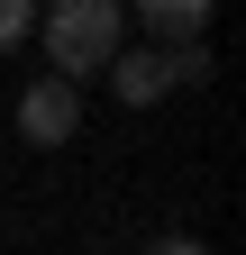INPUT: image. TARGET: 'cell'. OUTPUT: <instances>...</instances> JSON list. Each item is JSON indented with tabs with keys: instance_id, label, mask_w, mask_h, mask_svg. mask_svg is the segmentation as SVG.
Here are the masks:
<instances>
[{
	"instance_id": "obj_3",
	"label": "cell",
	"mask_w": 246,
	"mask_h": 255,
	"mask_svg": "<svg viewBox=\"0 0 246 255\" xmlns=\"http://www.w3.org/2000/svg\"><path fill=\"white\" fill-rule=\"evenodd\" d=\"M110 82H119L128 110H155L164 91H173V55H164V46H119V55H110Z\"/></svg>"
},
{
	"instance_id": "obj_5",
	"label": "cell",
	"mask_w": 246,
	"mask_h": 255,
	"mask_svg": "<svg viewBox=\"0 0 246 255\" xmlns=\"http://www.w3.org/2000/svg\"><path fill=\"white\" fill-rule=\"evenodd\" d=\"M27 27H37V0H0V46H18Z\"/></svg>"
},
{
	"instance_id": "obj_2",
	"label": "cell",
	"mask_w": 246,
	"mask_h": 255,
	"mask_svg": "<svg viewBox=\"0 0 246 255\" xmlns=\"http://www.w3.org/2000/svg\"><path fill=\"white\" fill-rule=\"evenodd\" d=\"M73 128H82V91H73V82L37 73V82L18 91V137H27V146H73Z\"/></svg>"
},
{
	"instance_id": "obj_7",
	"label": "cell",
	"mask_w": 246,
	"mask_h": 255,
	"mask_svg": "<svg viewBox=\"0 0 246 255\" xmlns=\"http://www.w3.org/2000/svg\"><path fill=\"white\" fill-rule=\"evenodd\" d=\"M146 255H210V246H201L192 228H173V237H155V246H146Z\"/></svg>"
},
{
	"instance_id": "obj_6",
	"label": "cell",
	"mask_w": 246,
	"mask_h": 255,
	"mask_svg": "<svg viewBox=\"0 0 246 255\" xmlns=\"http://www.w3.org/2000/svg\"><path fill=\"white\" fill-rule=\"evenodd\" d=\"M192 82H210V46H182L173 55V91H192Z\"/></svg>"
},
{
	"instance_id": "obj_1",
	"label": "cell",
	"mask_w": 246,
	"mask_h": 255,
	"mask_svg": "<svg viewBox=\"0 0 246 255\" xmlns=\"http://www.w3.org/2000/svg\"><path fill=\"white\" fill-rule=\"evenodd\" d=\"M110 55H119V0H55L46 9V64H55V82L82 91V73H110Z\"/></svg>"
},
{
	"instance_id": "obj_4",
	"label": "cell",
	"mask_w": 246,
	"mask_h": 255,
	"mask_svg": "<svg viewBox=\"0 0 246 255\" xmlns=\"http://www.w3.org/2000/svg\"><path fill=\"white\" fill-rule=\"evenodd\" d=\"M137 18L164 37V55H182V46H201V27H210V0H146Z\"/></svg>"
}]
</instances>
